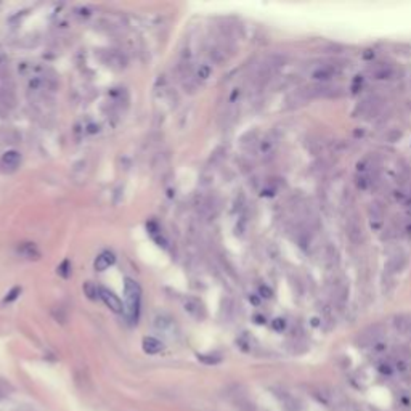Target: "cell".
<instances>
[{"mask_svg":"<svg viewBox=\"0 0 411 411\" xmlns=\"http://www.w3.org/2000/svg\"><path fill=\"white\" fill-rule=\"evenodd\" d=\"M283 63H284V58H283V56H279V55L267 56V58L257 66L256 72H254V76L251 79L252 85L256 88L265 87L268 82L276 76V72L279 71V68L283 66Z\"/></svg>","mask_w":411,"mask_h":411,"instance_id":"cell-1","label":"cell"},{"mask_svg":"<svg viewBox=\"0 0 411 411\" xmlns=\"http://www.w3.org/2000/svg\"><path fill=\"white\" fill-rule=\"evenodd\" d=\"M345 211V235H347L349 241L355 246H360L365 241V227L358 211L352 205H347Z\"/></svg>","mask_w":411,"mask_h":411,"instance_id":"cell-2","label":"cell"},{"mask_svg":"<svg viewBox=\"0 0 411 411\" xmlns=\"http://www.w3.org/2000/svg\"><path fill=\"white\" fill-rule=\"evenodd\" d=\"M140 300H142V289L134 279H126V309L124 314L130 323H137L140 315Z\"/></svg>","mask_w":411,"mask_h":411,"instance_id":"cell-3","label":"cell"},{"mask_svg":"<svg viewBox=\"0 0 411 411\" xmlns=\"http://www.w3.org/2000/svg\"><path fill=\"white\" fill-rule=\"evenodd\" d=\"M339 72H341V64L330 60L318 61L309 69L310 77L315 82H320V84H330V80L338 76Z\"/></svg>","mask_w":411,"mask_h":411,"instance_id":"cell-4","label":"cell"},{"mask_svg":"<svg viewBox=\"0 0 411 411\" xmlns=\"http://www.w3.org/2000/svg\"><path fill=\"white\" fill-rule=\"evenodd\" d=\"M384 336H385V328L382 325H373V326L365 328L361 333H358L355 344L363 349H368V347L374 349L379 344H382Z\"/></svg>","mask_w":411,"mask_h":411,"instance_id":"cell-5","label":"cell"},{"mask_svg":"<svg viewBox=\"0 0 411 411\" xmlns=\"http://www.w3.org/2000/svg\"><path fill=\"white\" fill-rule=\"evenodd\" d=\"M408 265V256H406V252L403 251H393L387 262H385V265H384V281L385 279H395V276H398L403 270L406 268Z\"/></svg>","mask_w":411,"mask_h":411,"instance_id":"cell-6","label":"cell"},{"mask_svg":"<svg viewBox=\"0 0 411 411\" xmlns=\"http://www.w3.org/2000/svg\"><path fill=\"white\" fill-rule=\"evenodd\" d=\"M384 106V100L377 95H371L366 96L365 100H361L355 110V116L363 118V119H373L376 118L377 114L381 113Z\"/></svg>","mask_w":411,"mask_h":411,"instance_id":"cell-7","label":"cell"},{"mask_svg":"<svg viewBox=\"0 0 411 411\" xmlns=\"http://www.w3.org/2000/svg\"><path fill=\"white\" fill-rule=\"evenodd\" d=\"M328 294L333 299L334 303L338 305H342V303L347 300V294H349V284L345 281V278L339 273L333 275V278L328 281Z\"/></svg>","mask_w":411,"mask_h":411,"instance_id":"cell-8","label":"cell"},{"mask_svg":"<svg viewBox=\"0 0 411 411\" xmlns=\"http://www.w3.org/2000/svg\"><path fill=\"white\" fill-rule=\"evenodd\" d=\"M98 297L106 303V307H110L113 312H116V314H122V312H124V305H122L121 299L113 291L106 289V287H98Z\"/></svg>","mask_w":411,"mask_h":411,"instance_id":"cell-9","label":"cell"},{"mask_svg":"<svg viewBox=\"0 0 411 411\" xmlns=\"http://www.w3.org/2000/svg\"><path fill=\"white\" fill-rule=\"evenodd\" d=\"M185 307V312L188 315H191L194 320H202L205 317V310H204V305L202 302L194 299V297H188L183 303Z\"/></svg>","mask_w":411,"mask_h":411,"instance_id":"cell-10","label":"cell"},{"mask_svg":"<svg viewBox=\"0 0 411 411\" xmlns=\"http://www.w3.org/2000/svg\"><path fill=\"white\" fill-rule=\"evenodd\" d=\"M322 257H323V264L328 267V268H331V270H336L339 265V252L336 248H333V246L330 244H326L323 251H322Z\"/></svg>","mask_w":411,"mask_h":411,"instance_id":"cell-11","label":"cell"},{"mask_svg":"<svg viewBox=\"0 0 411 411\" xmlns=\"http://www.w3.org/2000/svg\"><path fill=\"white\" fill-rule=\"evenodd\" d=\"M393 330L403 336H411V315L408 314H400L393 317Z\"/></svg>","mask_w":411,"mask_h":411,"instance_id":"cell-12","label":"cell"},{"mask_svg":"<svg viewBox=\"0 0 411 411\" xmlns=\"http://www.w3.org/2000/svg\"><path fill=\"white\" fill-rule=\"evenodd\" d=\"M114 260H116L114 254L110 251H105L95 259V270H98V272H105L106 268H110L114 264Z\"/></svg>","mask_w":411,"mask_h":411,"instance_id":"cell-13","label":"cell"},{"mask_svg":"<svg viewBox=\"0 0 411 411\" xmlns=\"http://www.w3.org/2000/svg\"><path fill=\"white\" fill-rule=\"evenodd\" d=\"M143 350L146 353H150V355H156V353H159L164 350V344L159 341V339H156V338H145L143 339Z\"/></svg>","mask_w":411,"mask_h":411,"instance_id":"cell-14","label":"cell"},{"mask_svg":"<svg viewBox=\"0 0 411 411\" xmlns=\"http://www.w3.org/2000/svg\"><path fill=\"white\" fill-rule=\"evenodd\" d=\"M20 161H21V154L18 151H7L4 153L2 156V162L5 164V167H10V169H16L20 166Z\"/></svg>","mask_w":411,"mask_h":411,"instance_id":"cell-15","label":"cell"},{"mask_svg":"<svg viewBox=\"0 0 411 411\" xmlns=\"http://www.w3.org/2000/svg\"><path fill=\"white\" fill-rule=\"evenodd\" d=\"M0 100H2V103L7 106H13L15 103V93H13V87L12 85H0Z\"/></svg>","mask_w":411,"mask_h":411,"instance_id":"cell-16","label":"cell"},{"mask_svg":"<svg viewBox=\"0 0 411 411\" xmlns=\"http://www.w3.org/2000/svg\"><path fill=\"white\" fill-rule=\"evenodd\" d=\"M20 252H21L26 259H39V257H40L39 249H37L32 243H24V244L21 246V248H20Z\"/></svg>","mask_w":411,"mask_h":411,"instance_id":"cell-17","label":"cell"},{"mask_svg":"<svg viewBox=\"0 0 411 411\" xmlns=\"http://www.w3.org/2000/svg\"><path fill=\"white\" fill-rule=\"evenodd\" d=\"M172 320L169 317H164V315H159V317H156L154 320V326H156V330H159L162 333H167L170 328H172Z\"/></svg>","mask_w":411,"mask_h":411,"instance_id":"cell-18","label":"cell"},{"mask_svg":"<svg viewBox=\"0 0 411 411\" xmlns=\"http://www.w3.org/2000/svg\"><path fill=\"white\" fill-rule=\"evenodd\" d=\"M58 273H60L63 278H68V276H69V260H64L63 264L58 267Z\"/></svg>","mask_w":411,"mask_h":411,"instance_id":"cell-19","label":"cell"},{"mask_svg":"<svg viewBox=\"0 0 411 411\" xmlns=\"http://www.w3.org/2000/svg\"><path fill=\"white\" fill-rule=\"evenodd\" d=\"M379 371L382 373V374H392V371H393V368L389 365V363H382L381 366H379Z\"/></svg>","mask_w":411,"mask_h":411,"instance_id":"cell-20","label":"cell"},{"mask_svg":"<svg viewBox=\"0 0 411 411\" xmlns=\"http://www.w3.org/2000/svg\"><path fill=\"white\" fill-rule=\"evenodd\" d=\"M209 72H211V69H209L208 66H201L199 71H198V76H199L201 79H205V77L209 76Z\"/></svg>","mask_w":411,"mask_h":411,"instance_id":"cell-21","label":"cell"},{"mask_svg":"<svg viewBox=\"0 0 411 411\" xmlns=\"http://www.w3.org/2000/svg\"><path fill=\"white\" fill-rule=\"evenodd\" d=\"M20 291H21V289H20V287H15V289H13V291H12L10 294H8V297H7V300H8V302H10V300H13V299H16V294H20Z\"/></svg>","mask_w":411,"mask_h":411,"instance_id":"cell-22","label":"cell"},{"mask_svg":"<svg viewBox=\"0 0 411 411\" xmlns=\"http://www.w3.org/2000/svg\"><path fill=\"white\" fill-rule=\"evenodd\" d=\"M273 326H275V330H278V331H281L283 328H284V320H275V323H273Z\"/></svg>","mask_w":411,"mask_h":411,"instance_id":"cell-23","label":"cell"},{"mask_svg":"<svg viewBox=\"0 0 411 411\" xmlns=\"http://www.w3.org/2000/svg\"><path fill=\"white\" fill-rule=\"evenodd\" d=\"M5 395H7V392H5L4 389H0V400H2V398H4Z\"/></svg>","mask_w":411,"mask_h":411,"instance_id":"cell-24","label":"cell"}]
</instances>
